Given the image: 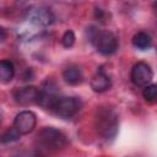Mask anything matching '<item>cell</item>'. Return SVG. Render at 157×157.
Returning <instances> with one entry per match:
<instances>
[{"label":"cell","mask_w":157,"mask_h":157,"mask_svg":"<svg viewBox=\"0 0 157 157\" xmlns=\"http://www.w3.org/2000/svg\"><path fill=\"white\" fill-rule=\"evenodd\" d=\"M15 75V66L10 60H0V82L6 83L13 78Z\"/></svg>","instance_id":"8fae6325"},{"label":"cell","mask_w":157,"mask_h":157,"mask_svg":"<svg viewBox=\"0 0 157 157\" xmlns=\"http://www.w3.org/2000/svg\"><path fill=\"white\" fill-rule=\"evenodd\" d=\"M110 86H112V80L103 70H98L91 78V87L94 92H98V93L104 92L109 90Z\"/></svg>","instance_id":"9c48e42d"},{"label":"cell","mask_w":157,"mask_h":157,"mask_svg":"<svg viewBox=\"0 0 157 157\" xmlns=\"http://www.w3.org/2000/svg\"><path fill=\"white\" fill-rule=\"evenodd\" d=\"M61 43L65 48H71L75 43V34L72 31H66L61 38Z\"/></svg>","instance_id":"9a60e30c"},{"label":"cell","mask_w":157,"mask_h":157,"mask_svg":"<svg viewBox=\"0 0 157 157\" xmlns=\"http://www.w3.org/2000/svg\"><path fill=\"white\" fill-rule=\"evenodd\" d=\"M81 101L76 97H59L54 101L50 109L56 117L61 119H70L72 118L80 109H81Z\"/></svg>","instance_id":"277c9868"},{"label":"cell","mask_w":157,"mask_h":157,"mask_svg":"<svg viewBox=\"0 0 157 157\" xmlns=\"http://www.w3.org/2000/svg\"><path fill=\"white\" fill-rule=\"evenodd\" d=\"M6 36H7L6 31H5L2 27H0V43H1V42H4V40L6 39Z\"/></svg>","instance_id":"2e32d148"},{"label":"cell","mask_w":157,"mask_h":157,"mask_svg":"<svg viewBox=\"0 0 157 157\" xmlns=\"http://www.w3.org/2000/svg\"><path fill=\"white\" fill-rule=\"evenodd\" d=\"M152 77H153V72H152L151 66L147 63H144V61L136 63L132 66L131 72H130L131 82L135 86H139V87H145L148 83H151Z\"/></svg>","instance_id":"5b68a950"},{"label":"cell","mask_w":157,"mask_h":157,"mask_svg":"<svg viewBox=\"0 0 157 157\" xmlns=\"http://www.w3.org/2000/svg\"><path fill=\"white\" fill-rule=\"evenodd\" d=\"M26 18L31 23H33L36 26H40V27L49 26L54 21V16H53L52 11L43 6H33V7L28 9L27 13H26Z\"/></svg>","instance_id":"52a82bcc"},{"label":"cell","mask_w":157,"mask_h":157,"mask_svg":"<svg viewBox=\"0 0 157 157\" xmlns=\"http://www.w3.org/2000/svg\"><path fill=\"white\" fill-rule=\"evenodd\" d=\"M37 117L31 110L20 112L13 119V128L20 135H27L36 128Z\"/></svg>","instance_id":"8992f818"},{"label":"cell","mask_w":157,"mask_h":157,"mask_svg":"<svg viewBox=\"0 0 157 157\" xmlns=\"http://www.w3.org/2000/svg\"><path fill=\"white\" fill-rule=\"evenodd\" d=\"M96 128L104 139L114 137L118 130V115L115 112L110 108L101 107L96 114Z\"/></svg>","instance_id":"6da1fadb"},{"label":"cell","mask_w":157,"mask_h":157,"mask_svg":"<svg viewBox=\"0 0 157 157\" xmlns=\"http://www.w3.org/2000/svg\"><path fill=\"white\" fill-rule=\"evenodd\" d=\"M132 45L137 49L145 50L152 45V39H151L150 34H147L146 32H137L132 37Z\"/></svg>","instance_id":"7c38bea8"},{"label":"cell","mask_w":157,"mask_h":157,"mask_svg":"<svg viewBox=\"0 0 157 157\" xmlns=\"http://www.w3.org/2000/svg\"><path fill=\"white\" fill-rule=\"evenodd\" d=\"M39 90L34 86H26L22 88H17L13 92V98L16 103L21 105H29L33 103H37Z\"/></svg>","instance_id":"ba28073f"},{"label":"cell","mask_w":157,"mask_h":157,"mask_svg":"<svg viewBox=\"0 0 157 157\" xmlns=\"http://www.w3.org/2000/svg\"><path fill=\"white\" fill-rule=\"evenodd\" d=\"M142 96H144V98H145L146 102L155 103L156 102V98H157V86L153 85V83H148L147 86H145L144 92H142Z\"/></svg>","instance_id":"4fadbf2b"},{"label":"cell","mask_w":157,"mask_h":157,"mask_svg":"<svg viewBox=\"0 0 157 157\" xmlns=\"http://www.w3.org/2000/svg\"><path fill=\"white\" fill-rule=\"evenodd\" d=\"M90 38L94 48L103 55L114 54L119 47L118 38L109 31H93Z\"/></svg>","instance_id":"3957f363"},{"label":"cell","mask_w":157,"mask_h":157,"mask_svg":"<svg viewBox=\"0 0 157 157\" xmlns=\"http://www.w3.org/2000/svg\"><path fill=\"white\" fill-rule=\"evenodd\" d=\"M39 147L48 151H59L67 144L66 136L55 128H43L37 135Z\"/></svg>","instance_id":"7a4b0ae2"},{"label":"cell","mask_w":157,"mask_h":157,"mask_svg":"<svg viewBox=\"0 0 157 157\" xmlns=\"http://www.w3.org/2000/svg\"><path fill=\"white\" fill-rule=\"evenodd\" d=\"M63 78L66 83H69L71 86H76L83 81V74L78 66L70 65L63 71Z\"/></svg>","instance_id":"30bf717a"},{"label":"cell","mask_w":157,"mask_h":157,"mask_svg":"<svg viewBox=\"0 0 157 157\" xmlns=\"http://www.w3.org/2000/svg\"><path fill=\"white\" fill-rule=\"evenodd\" d=\"M20 137V134L16 131V129L12 126L11 129L6 130L1 136H0V142L2 144H7V142H12V141H16L18 140Z\"/></svg>","instance_id":"5bb4252c"}]
</instances>
